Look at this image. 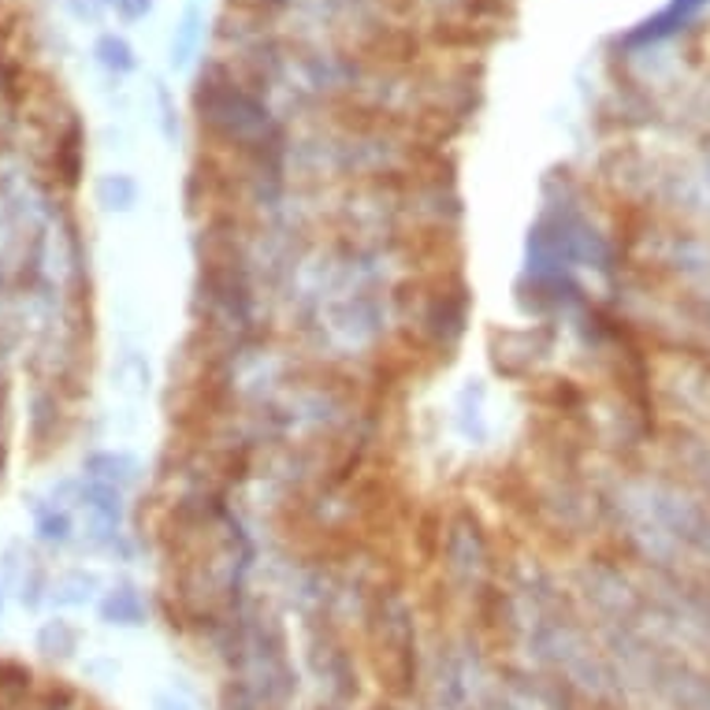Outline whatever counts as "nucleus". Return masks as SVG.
<instances>
[{
	"label": "nucleus",
	"instance_id": "nucleus-1",
	"mask_svg": "<svg viewBox=\"0 0 710 710\" xmlns=\"http://www.w3.org/2000/svg\"><path fill=\"white\" fill-rule=\"evenodd\" d=\"M105 617L113 625H138L142 622V599L131 588H119V592L105 603Z\"/></svg>",
	"mask_w": 710,
	"mask_h": 710
},
{
	"label": "nucleus",
	"instance_id": "nucleus-2",
	"mask_svg": "<svg viewBox=\"0 0 710 710\" xmlns=\"http://www.w3.org/2000/svg\"><path fill=\"white\" fill-rule=\"evenodd\" d=\"M699 4H707V0H673V8H670V12H666V15H662V20H659V23H654V26H651V31H648V34H651V38H659V34H666V31H673V26H677V23H685V20H688V15H691V12H696V8H699Z\"/></svg>",
	"mask_w": 710,
	"mask_h": 710
},
{
	"label": "nucleus",
	"instance_id": "nucleus-3",
	"mask_svg": "<svg viewBox=\"0 0 710 710\" xmlns=\"http://www.w3.org/2000/svg\"><path fill=\"white\" fill-rule=\"evenodd\" d=\"M42 536H45V540H63V536H68V518H49V521H42Z\"/></svg>",
	"mask_w": 710,
	"mask_h": 710
}]
</instances>
